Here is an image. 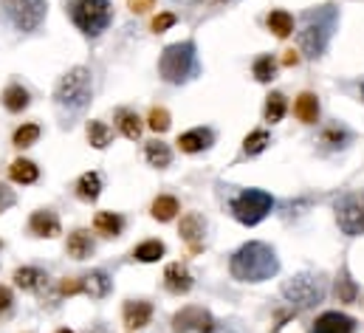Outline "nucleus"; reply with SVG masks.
I'll use <instances>...</instances> for the list:
<instances>
[{"instance_id": "obj_32", "label": "nucleus", "mask_w": 364, "mask_h": 333, "mask_svg": "<svg viewBox=\"0 0 364 333\" xmlns=\"http://www.w3.org/2000/svg\"><path fill=\"white\" fill-rule=\"evenodd\" d=\"M164 254H167V246L161 240H144V243H139L133 249V260H139V263H156Z\"/></svg>"}, {"instance_id": "obj_34", "label": "nucleus", "mask_w": 364, "mask_h": 333, "mask_svg": "<svg viewBox=\"0 0 364 333\" xmlns=\"http://www.w3.org/2000/svg\"><path fill=\"white\" fill-rule=\"evenodd\" d=\"M269 144H272L269 133H266V130H255V133H249V136L243 139V153H246V156H260Z\"/></svg>"}, {"instance_id": "obj_18", "label": "nucleus", "mask_w": 364, "mask_h": 333, "mask_svg": "<svg viewBox=\"0 0 364 333\" xmlns=\"http://www.w3.org/2000/svg\"><path fill=\"white\" fill-rule=\"evenodd\" d=\"M46 282H48L46 271H40V268H34V265H23V268L14 271V285L23 288V291H43Z\"/></svg>"}, {"instance_id": "obj_29", "label": "nucleus", "mask_w": 364, "mask_h": 333, "mask_svg": "<svg viewBox=\"0 0 364 333\" xmlns=\"http://www.w3.org/2000/svg\"><path fill=\"white\" fill-rule=\"evenodd\" d=\"M85 133H88V144H91L93 150H105V147L113 142V130H110L105 122H99V119H91V122H88Z\"/></svg>"}, {"instance_id": "obj_8", "label": "nucleus", "mask_w": 364, "mask_h": 333, "mask_svg": "<svg viewBox=\"0 0 364 333\" xmlns=\"http://www.w3.org/2000/svg\"><path fill=\"white\" fill-rule=\"evenodd\" d=\"M336 223L348 238L364 235V189L345 192L336 201Z\"/></svg>"}, {"instance_id": "obj_38", "label": "nucleus", "mask_w": 364, "mask_h": 333, "mask_svg": "<svg viewBox=\"0 0 364 333\" xmlns=\"http://www.w3.org/2000/svg\"><path fill=\"white\" fill-rule=\"evenodd\" d=\"M322 142L331 144V147H342V144L348 142V130H342V127H328L325 136H322Z\"/></svg>"}, {"instance_id": "obj_22", "label": "nucleus", "mask_w": 364, "mask_h": 333, "mask_svg": "<svg viewBox=\"0 0 364 333\" xmlns=\"http://www.w3.org/2000/svg\"><path fill=\"white\" fill-rule=\"evenodd\" d=\"M144 159H147V164L156 166V169H167V166L173 164V153H170V147L161 139H153V142L144 144Z\"/></svg>"}, {"instance_id": "obj_43", "label": "nucleus", "mask_w": 364, "mask_h": 333, "mask_svg": "<svg viewBox=\"0 0 364 333\" xmlns=\"http://www.w3.org/2000/svg\"><path fill=\"white\" fill-rule=\"evenodd\" d=\"M11 308V291L6 285H0V314H6Z\"/></svg>"}, {"instance_id": "obj_6", "label": "nucleus", "mask_w": 364, "mask_h": 333, "mask_svg": "<svg viewBox=\"0 0 364 333\" xmlns=\"http://www.w3.org/2000/svg\"><path fill=\"white\" fill-rule=\"evenodd\" d=\"M68 14H71V23L82 34H88V37L102 34L113 23V6H110V0H71L68 3Z\"/></svg>"}, {"instance_id": "obj_27", "label": "nucleus", "mask_w": 364, "mask_h": 333, "mask_svg": "<svg viewBox=\"0 0 364 333\" xmlns=\"http://www.w3.org/2000/svg\"><path fill=\"white\" fill-rule=\"evenodd\" d=\"M9 178L14 181V184H34L37 178H40V166L34 164V162H28V159H17V162H11L9 166Z\"/></svg>"}, {"instance_id": "obj_1", "label": "nucleus", "mask_w": 364, "mask_h": 333, "mask_svg": "<svg viewBox=\"0 0 364 333\" xmlns=\"http://www.w3.org/2000/svg\"><path fill=\"white\" fill-rule=\"evenodd\" d=\"M279 271V257L269 243H260V240H252L246 246L232 254L229 260V274L237 280V282H266L277 277Z\"/></svg>"}, {"instance_id": "obj_19", "label": "nucleus", "mask_w": 364, "mask_h": 333, "mask_svg": "<svg viewBox=\"0 0 364 333\" xmlns=\"http://www.w3.org/2000/svg\"><path fill=\"white\" fill-rule=\"evenodd\" d=\"M0 102H3V107H6L9 113H23V110L28 107V102H31V93H28L23 85L11 83L0 93Z\"/></svg>"}, {"instance_id": "obj_13", "label": "nucleus", "mask_w": 364, "mask_h": 333, "mask_svg": "<svg viewBox=\"0 0 364 333\" xmlns=\"http://www.w3.org/2000/svg\"><path fill=\"white\" fill-rule=\"evenodd\" d=\"M178 235L186 240V246L192 251L203 249V235H206V221H203V215L186 212L181 218V223H178Z\"/></svg>"}, {"instance_id": "obj_28", "label": "nucleus", "mask_w": 364, "mask_h": 333, "mask_svg": "<svg viewBox=\"0 0 364 333\" xmlns=\"http://www.w3.org/2000/svg\"><path fill=\"white\" fill-rule=\"evenodd\" d=\"M178 212H181V206H178V201H176L173 195H159V198L153 201V206H150V215H153L156 221H161V223L173 221Z\"/></svg>"}, {"instance_id": "obj_44", "label": "nucleus", "mask_w": 364, "mask_h": 333, "mask_svg": "<svg viewBox=\"0 0 364 333\" xmlns=\"http://www.w3.org/2000/svg\"><path fill=\"white\" fill-rule=\"evenodd\" d=\"M209 333H237L235 328H229V325H220V322H215V328Z\"/></svg>"}, {"instance_id": "obj_17", "label": "nucleus", "mask_w": 364, "mask_h": 333, "mask_svg": "<svg viewBox=\"0 0 364 333\" xmlns=\"http://www.w3.org/2000/svg\"><path fill=\"white\" fill-rule=\"evenodd\" d=\"M294 116L302 125H316L319 122V99H316V93H311V90L299 93L296 102H294Z\"/></svg>"}, {"instance_id": "obj_3", "label": "nucleus", "mask_w": 364, "mask_h": 333, "mask_svg": "<svg viewBox=\"0 0 364 333\" xmlns=\"http://www.w3.org/2000/svg\"><path fill=\"white\" fill-rule=\"evenodd\" d=\"M91 96H93V80H91V71L85 65H77L68 74H63L57 88H54V102L63 110H71V113L88 107Z\"/></svg>"}, {"instance_id": "obj_41", "label": "nucleus", "mask_w": 364, "mask_h": 333, "mask_svg": "<svg viewBox=\"0 0 364 333\" xmlns=\"http://www.w3.org/2000/svg\"><path fill=\"white\" fill-rule=\"evenodd\" d=\"M127 6H130L133 14H144V11H150L156 6V0H127Z\"/></svg>"}, {"instance_id": "obj_23", "label": "nucleus", "mask_w": 364, "mask_h": 333, "mask_svg": "<svg viewBox=\"0 0 364 333\" xmlns=\"http://www.w3.org/2000/svg\"><path fill=\"white\" fill-rule=\"evenodd\" d=\"M93 229L102 235V238H119L122 229H124V218L116 215V212H99L93 218Z\"/></svg>"}, {"instance_id": "obj_10", "label": "nucleus", "mask_w": 364, "mask_h": 333, "mask_svg": "<svg viewBox=\"0 0 364 333\" xmlns=\"http://www.w3.org/2000/svg\"><path fill=\"white\" fill-rule=\"evenodd\" d=\"M215 328V317L200 305H186L173 317V333H209Z\"/></svg>"}, {"instance_id": "obj_36", "label": "nucleus", "mask_w": 364, "mask_h": 333, "mask_svg": "<svg viewBox=\"0 0 364 333\" xmlns=\"http://www.w3.org/2000/svg\"><path fill=\"white\" fill-rule=\"evenodd\" d=\"M170 125H173V119H170V110H167V107H153V110H150L147 127H150L153 133H167Z\"/></svg>"}, {"instance_id": "obj_4", "label": "nucleus", "mask_w": 364, "mask_h": 333, "mask_svg": "<svg viewBox=\"0 0 364 333\" xmlns=\"http://www.w3.org/2000/svg\"><path fill=\"white\" fill-rule=\"evenodd\" d=\"M279 291H282V297L291 302L294 311H308V308H316V305L325 300L328 285H325V277H322V274L305 271V274H296V277L285 280Z\"/></svg>"}, {"instance_id": "obj_46", "label": "nucleus", "mask_w": 364, "mask_h": 333, "mask_svg": "<svg viewBox=\"0 0 364 333\" xmlns=\"http://www.w3.org/2000/svg\"><path fill=\"white\" fill-rule=\"evenodd\" d=\"M57 333H74V331H68V328H63V331H57Z\"/></svg>"}, {"instance_id": "obj_40", "label": "nucleus", "mask_w": 364, "mask_h": 333, "mask_svg": "<svg viewBox=\"0 0 364 333\" xmlns=\"http://www.w3.org/2000/svg\"><path fill=\"white\" fill-rule=\"evenodd\" d=\"M14 204H17L14 192H11V189H9L6 184H0V215H3V212H9V209H11Z\"/></svg>"}, {"instance_id": "obj_11", "label": "nucleus", "mask_w": 364, "mask_h": 333, "mask_svg": "<svg viewBox=\"0 0 364 333\" xmlns=\"http://www.w3.org/2000/svg\"><path fill=\"white\" fill-rule=\"evenodd\" d=\"M353 331H356V319L348 317V314H342V311H325L311 325V333H353Z\"/></svg>"}, {"instance_id": "obj_33", "label": "nucleus", "mask_w": 364, "mask_h": 333, "mask_svg": "<svg viewBox=\"0 0 364 333\" xmlns=\"http://www.w3.org/2000/svg\"><path fill=\"white\" fill-rule=\"evenodd\" d=\"M37 139H40V125L28 122V125H20V127L14 130V136H11V144H14V147H20V150H26V147L37 144Z\"/></svg>"}, {"instance_id": "obj_16", "label": "nucleus", "mask_w": 364, "mask_h": 333, "mask_svg": "<svg viewBox=\"0 0 364 333\" xmlns=\"http://www.w3.org/2000/svg\"><path fill=\"white\" fill-rule=\"evenodd\" d=\"M164 285H167L170 294L181 297V294H189V291H192L195 280H192V274H189V268H186L183 263H170V265L164 268Z\"/></svg>"}, {"instance_id": "obj_25", "label": "nucleus", "mask_w": 364, "mask_h": 333, "mask_svg": "<svg viewBox=\"0 0 364 333\" xmlns=\"http://www.w3.org/2000/svg\"><path fill=\"white\" fill-rule=\"evenodd\" d=\"M82 294H88L93 300H102L110 294V277L105 271H91L82 277Z\"/></svg>"}, {"instance_id": "obj_35", "label": "nucleus", "mask_w": 364, "mask_h": 333, "mask_svg": "<svg viewBox=\"0 0 364 333\" xmlns=\"http://www.w3.org/2000/svg\"><path fill=\"white\" fill-rule=\"evenodd\" d=\"M255 80L257 83H272L274 77H277V60H274L272 54H263V57H257L255 60Z\"/></svg>"}, {"instance_id": "obj_14", "label": "nucleus", "mask_w": 364, "mask_h": 333, "mask_svg": "<svg viewBox=\"0 0 364 333\" xmlns=\"http://www.w3.org/2000/svg\"><path fill=\"white\" fill-rule=\"evenodd\" d=\"M28 232H31L34 238H48V240L57 238V235L63 232L57 212H51V209H37V212L28 218Z\"/></svg>"}, {"instance_id": "obj_9", "label": "nucleus", "mask_w": 364, "mask_h": 333, "mask_svg": "<svg viewBox=\"0 0 364 333\" xmlns=\"http://www.w3.org/2000/svg\"><path fill=\"white\" fill-rule=\"evenodd\" d=\"M3 6H6L9 20L26 34H31V31H37L43 26L46 9H48L46 0H3Z\"/></svg>"}, {"instance_id": "obj_37", "label": "nucleus", "mask_w": 364, "mask_h": 333, "mask_svg": "<svg viewBox=\"0 0 364 333\" xmlns=\"http://www.w3.org/2000/svg\"><path fill=\"white\" fill-rule=\"evenodd\" d=\"M176 26V14L173 11H161L159 17H153V23H150V28L156 31V34H164L167 28H173Z\"/></svg>"}, {"instance_id": "obj_2", "label": "nucleus", "mask_w": 364, "mask_h": 333, "mask_svg": "<svg viewBox=\"0 0 364 333\" xmlns=\"http://www.w3.org/2000/svg\"><path fill=\"white\" fill-rule=\"evenodd\" d=\"M336 28V6L325 3L316 9H308L302 14V28L296 31V51L308 60H319L331 43V34Z\"/></svg>"}, {"instance_id": "obj_45", "label": "nucleus", "mask_w": 364, "mask_h": 333, "mask_svg": "<svg viewBox=\"0 0 364 333\" xmlns=\"http://www.w3.org/2000/svg\"><path fill=\"white\" fill-rule=\"evenodd\" d=\"M198 3H203V6H223V3H229V0H198Z\"/></svg>"}, {"instance_id": "obj_7", "label": "nucleus", "mask_w": 364, "mask_h": 333, "mask_svg": "<svg viewBox=\"0 0 364 333\" xmlns=\"http://www.w3.org/2000/svg\"><path fill=\"white\" fill-rule=\"evenodd\" d=\"M274 209V198L266 189H243L240 195L232 198V215L243 226H257Z\"/></svg>"}, {"instance_id": "obj_42", "label": "nucleus", "mask_w": 364, "mask_h": 333, "mask_svg": "<svg viewBox=\"0 0 364 333\" xmlns=\"http://www.w3.org/2000/svg\"><path fill=\"white\" fill-rule=\"evenodd\" d=\"M299 63H302V54H299L296 48H288L285 57H282V65H285V68H294V65H299Z\"/></svg>"}, {"instance_id": "obj_20", "label": "nucleus", "mask_w": 364, "mask_h": 333, "mask_svg": "<svg viewBox=\"0 0 364 333\" xmlns=\"http://www.w3.org/2000/svg\"><path fill=\"white\" fill-rule=\"evenodd\" d=\"M65 249H68V254H71L74 260H85V257H91L93 251H96V243H93V238L88 229H77V232L68 235Z\"/></svg>"}, {"instance_id": "obj_15", "label": "nucleus", "mask_w": 364, "mask_h": 333, "mask_svg": "<svg viewBox=\"0 0 364 333\" xmlns=\"http://www.w3.org/2000/svg\"><path fill=\"white\" fill-rule=\"evenodd\" d=\"M178 150L181 153H203V150H209L212 144H215V133L209 130V127H192V130H186L178 136Z\"/></svg>"}, {"instance_id": "obj_24", "label": "nucleus", "mask_w": 364, "mask_h": 333, "mask_svg": "<svg viewBox=\"0 0 364 333\" xmlns=\"http://www.w3.org/2000/svg\"><path fill=\"white\" fill-rule=\"evenodd\" d=\"M266 26H269V31H272L274 37H279V40H285V37L294 34V17H291L285 9H274V11H269Z\"/></svg>"}, {"instance_id": "obj_30", "label": "nucleus", "mask_w": 364, "mask_h": 333, "mask_svg": "<svg viewBox=\"0 0 364 333\" xmlns=\"http://www.w3.org/2000/svg\"><path fill=\"white\" fill-rule=\"evenodd\" d=\"M116 125H119V130H122V136L124 139H130V142H136L139 136H141V119H139V113H133V110H119L116 113Z\"/></svg>"}, {"instance_id": "obj_47", "label": "nucleus", "mask_w": 364, "mask_h": 333, "mask_svg": "<svg viewBox=\"0 0 364 333\" xmlns=\"http://www.w3.org/2000/svg\"><path fill=\"white\" fill-rule=\"evenodd\" d=\"M362 99H364V85H362Z\"/></svg>"}, {"instance_id": "obj_39", "label": "nucleus", "mask_w": 364, "mask_h": 333, "mask_svg": "<svg viewBox=\"0 0 364 333\" xmlns=\"http://www.w3.org/2000/svg\"><path fill=\"white\" fill-rule=\"evenodd\" d=\"M60 294H63V297L82 294V277H65V280L60 282Z\"/></svg>"}, {"instance_id": "obj_31", "label": "nucleus", "mask_w": 364, "mask_h": 333, "mask_svg": "<svg viewBox=\"0 0 364 333\" xmlns=\"http://www.w3.org/2000/svg\"><path fill=\"white\" fill-rule=\"evenodd\" d=\"M285 110H288V102H285V96H282L279 90H274V93H269V96H266V107H263V116H266V122H269V125H277V122H282Z\"/></svg>"}, {"instance_id": "obj_21", "label": "nucleus", "mask_w": 364, "mask_h": 333, "mask_svg": "<svg viewBox=\"0 0 364 333\" xmlns=\"http://www.w3.org/2000/svg\"><path fill=\"white\" fill-rule=\"evenodd\" d=\"M333 294H336V300H339V302H345V305H350V302H356V300H359V285H356V280L350 277L348 265H345V268L336 274Z\"/></svg>"}, {"instance_id": "obj_26", "label": "nucleus", "mask_w": 364, "mask_h": 333, "mask_svg": "<svg viewBox=\"0 0 364 333\" xmlns=\"http://www.w3.org/2000/svg\"><path fill=\"white\" fill-rule=\"evenodd\" d=\"M99 195H102V175L99 172L80 175V181H77V198L85 201V204H93Z\"/></svg>"}, {"instance_id": "obj_5", "label": "nucleus", "mask_w": 364, "mask_h": 333, "mask_svg": "<svg viewBox=\"0 0 364 333\" xmlns=\"http://www.w3.org/2000/svg\"><path fill=\"white\" fill-rule=\"evenodd\" d=\"M195 71H198V63H195V43H192V40L173 43V46H167V48L161 51L159 74H161L164 83L181 85V83H186Z\"/></svg>"}, {"instance_id": "obj_12", "label": "nucleus", "mask_w": 364, "mask_h": 333, "mask_svg": "<svg viewBox=\"0 0 364 333\" xmlns=\"http://www.w3.org/2000/svg\"><path fill=\"white\" fill-rule=\"evenodd\" d=\"M122 319H124L127 331H141L153 319V305L147 300H127L122 308Z\"/></svg>"}]
</instances>
